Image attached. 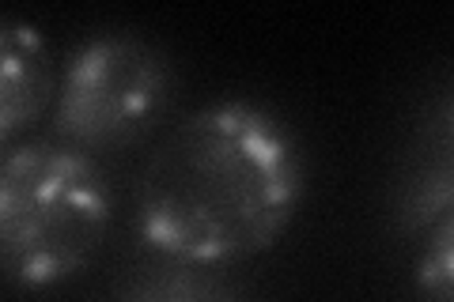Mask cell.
<instances>
[{
	"instance_id": "52a82bcc",
	"label": "cell",
	"mask_w": 454,
	"mask_h": 302,
	"mask_svg": "<svg viewBox=\"0 0 454 302\" xmlns=\"http://www.w3.org/2000/svg\"><path fill=\"white\" fill-rule=\"evenodd\" d=\"M413 276L420 302H454V212L424 235Z\"/></svg>"
},
{
	"instance_id": "277c9868",
	"label": "cell",
	"mask_w": 454,
	"mask_h": 302,
	"mask_svg": "<svg viewBox=\"0 0 454 302\" xmlns=\"http://www.w3.org/2000/svg\"><path fill=\"white\" fill-rule=\"evenodd\" d=\"M454 212V83L424 110L394 182V223L402 235L432 231Z\"/></svg>"
},
{
	"instance_id": "8992f818",
	"label": "cell",
	"mask_w": 454,
	"mask_h": 302,
	"mask_svg": "<svg viewBox=\"0 0 454 302\" xmlns=\"http://www.w3.org/2000/svg\"><path fill=\"white\" fill-rule=\"evenodd\" d=\"M110 302H250L216 268L163 261L155 268H137L118 287Z\"/></svg>"
},
{
	"instance_id": "6da1fadb",
	"label": "cell",
	"mask_w": 454,
	"mask_h": 302,
	"mask_svg": "<svg viewBox=\"0 0 454 302\" xmlns=\"http://www.w3.org/2000/svg\"><path fill=\"white\" fill-rule=\"evenodd\" d=\"M307 193L303 148L269 106L186 113L137 174L133 223L163 261L223 268L273 250Z\"/></svg>"
},
{
	"instance_id": "3957f363",
	"label": "cell",
	"mask_w": 454,
	"mask_h": 302,
	"mask_svg": "<svg viewBox=\"0 0 454 302\" xmlns=\"http://www.w3.org/2000/svg\"><path fill=\"white\" fill-rule=\"evenodd\" d=\"M175 65L137 31H98L65 57L53 133L80 151L125 148L163 118L175 98Z\"/></svg>"
},
{
	"instance_id": "7a4b0ae2",
	"label": "cell",
	"mask_w": 454,
	"mask_h": 302,
	"mask_svg": "<svg viewBox=\"0 0 454 302\" xmlns=\"http://www.w3.org/2000/svg\"><path fill=\"white\" fill-rule=\"evenodd\" d=\"M114 190L95 155L68 143H16L0 166V261L20 291H50L95 261Z\"/></svg>"
},
{
	"instance_id": "5b68a950",
	"label": "cell",
	"mask_w": 454,
	"mask_h": 302,
	"mask_svg": "<svg viewBox=\"0 0 454 302\" xmlns=\"http://www.w3.org/2000/svg\"><path fill=\"white\" fill-rule=\"evenodd\" d=\"M57 83L61 76L38 27L23 19L0 23V140L8 148L57 103Z\"/></svg>"
}]
</instances>
